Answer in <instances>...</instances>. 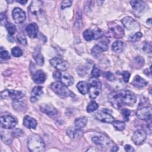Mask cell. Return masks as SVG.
Returning <instances> with one entry per match:
<instances>
[{
	"label": "cell",
	"mask_w": 152,
	"mask_h": 152,
	"mask_svg": "<svg viewBox=\"0 0 152 152\" xmlns=\"http://www.w3.org/2000/svg\"><path fill=\"white\" fill-rule=\"evenodd\" d=\"M26 31L30 38L34 39L37 37L38 35V26L35 23H31L27 26L26 27Z\"/></svg>",
	"instance_id": "obj_17"
},
{
	"label": "cell",
	"mask_w": 152,
	"mask_h": 152,
	"mask_svg": "<svg viewBox=\"0 0 152 152\" xmlns=\"http://www.w3.org/2000/svg\"><path fill=\"white\" fill-rule=\"evenodd\" d=\"M113 126L114 128L118 131H122L125 128V122L121 121H114L112 122Z\"/></svg>",
	"instance_id": "obj_30"
},
{
	"label": "cell",
	"mask_w": 152,
	"mask_h": 152,
	"mask_svg": "<svg viewBox=\"0 0 152 152\" xmlns=\"http://www.w3.org/2000/svg\"><path fill=\"white\" fill-rule=\"evenodd\" d=\"M11 53L15 57H20L23 55V52L20 48L16 46L11 49Z\"/></svg>",
	"instance_id": "obj_35"
},
{
	"label": "cell",
	"mask_w": 152,
	"mask_h": 152,
	"mask_svg": "<svg viewBox=\"0 0 152 152\" xmlns=\"http://www.w3.org/2000/svg\"><path fill=\"white\" fill-rule=\"evenodd\" d=\"M108 46L106 42H101L100 43L94 45L91 49V54L94 57H97L99 54L104 51L107 50Z\"/></svg>",
	"instance_id": "obj_16"
},
{
	"label": "cell",
	"mask_w": 152,
	"mask_h": 152,
	"mask_svg": "<svg viewBox=\"0 0 152 152\" xmlns=\"http://www.w3.org/2000/svg\"><path fill=\"white\" fill-rule=\"evenodd\" d=\"M1 126L5 129H12L17 124L16 119L11 115H4L1 117Z\"/></svg>",
	"instance_id": "obj_7"
},
{
	"label": "cell",
	"mask_w": 152,
	"mask_h": 152,
	"mask_svg": "<svg viewBox=\"0 0 152 152\" xmlns=\"http://www.w3.org/2000/svg\"><path fill=\"white\" fill-rule=\"evenodd\" d=\"M105 77H106V78L108 80H109V81H113V80H115V76H114V75H113L112 72H106V73H105Z\"/></svg>",
	"instance_id": "obj_45"
},
{
	"label": "cell",
	"mask_w": 152,
	"mask_h": 152,
	"mask_svg": "<svg viewBox=\"0 0 152 152\" xmlns=\"http://www.w3.org/2000/svg\"><path fill=\"white\" fill-rule=\"evenodd\" d=\"M23 125L28 129H34L37 126V121L34 118L27 115L23 119Z\"/></svg>",
	"instance_id": "obj_22"
},
{
	"label": "cell",
	"mask_w": 152,
	"mask_h": 152,
	"mask_svg": "<svg viewBox=\"0 0 152 152\" xmlns=\"http://www.w3.org/2000/svg\"><path fill=\"white\" fill-rule=\"evenodd\" d=\"M0 15H1V25L5 26L6 24L8 23L6 14L5 12H1Z\"/></svg>",
	"instance_id": "obj_42"
},
{
	"label": "cell",
	"mask_w": 152,
	"mask_h": 152,
	"mask_svg": "<svg viewBox=\"0 0 152 152\" xmlns=\"http://www.w3.org/2000/svg\"><path fill=\"white\" fill-rule=\"evenodd\" d=\"M108 99L113 107L119 109L124 105L133 106L136 102L137 98L132 91L125 90L110 93Z\"/></svg>",
	"instance_id": "obj_1"
},
{
	"label": "cell",
	"mask_w": 152,
	"mask_h": 152,
	"mask_svg": "<svg viewBox=\"0 0 152 152\" xmlns=\"http://www.w3.org/2000/svg\"><path fill=\"white\" fill-rule=\"evenodd\" d=\"M102 89V83L97 79H93L89 85V96L91 99H96L100 94Z\"/></svg>",
	"instance_id": "obj_4"
},
{
	"label": "cell",
	"mask_w": 152,
	"mask_h": 152,
	"mask_svg": "<svg viewBox=\"0 0 152 152\" xmlns=\"http://www.w3.org/2000/svg\"><path fill=\"white\" fill-rule=\"evenodd\" d=\"M142 36V34L141 32H136L134 34L131 35L129 37L128 40L131 42H135L139 40L141 38Z\"/></svg>",
	"instance_id": "obj_32"
},
{
	"label": "cell",
	"mask_w": 152,
	"mask_h": 152,
	"mask_svg": "<svg viewBox=\"0 0 152 152\" xmlns=\"http://www.w3.org/2000/svg\"><path fill=\"white\" fill-rule=\"evenodd\" d=\"M111 32L113 34V36L116 39H119L124 36V31L123 28L118 25H116L110 28Z\"/></svg>",
	"instance_id": "obj_24"
},
{
	"label": "cell",
	"mask_w": 152,
	"mask_h": 152,
	"mask_svg": "<svg viewBox=\"0 0 152 152\" xmlns=\"http://www.w3.org/2000/svg\"><path fill=\"white\" fill-rule=\"evenodd\" d=\"M12 15L14 22L18 24L24 23L26 18L25 12L18 7H16L12 10Z\"/></svg>",
	"instance_id": "obj_11"
},
{
	"label": "cell",
	"mask_w": 152,
	"mask_h": 152,
	"mask_svg": "<svg viewBox=\"0 0 152 152\" xmlns=\"http://www.w3.org/2000/svg\"><path fill=\"white\" fill-rule=\"evenodd\" d=\"M40 110L49 116H53L58 113L56 109L50 104H42L40 106Z\"/></svg>",
	"instance_id": "obj_18"
},
{
	"label": "cell",
	"mask_w": 152,
	"mask_h": 152,
	"mask_svg": "<svg viewBox=\"0 0 152 152\" xmlns=\"http://www.w3.org/2000/svg\"><path fill=\"white\" fill-rule=\"evenodd\" d=\"M87 123V119L85 116H82L77 118L74 121V125L76 128L81 129L85 127Z\"/></svg>",
	"instance_id": "obj_28"
},
{
	"label": "cell",
	"mask_w": 152,
	"mask_h": 152,
	"mask_svg": "<svg viewBox=\"0 0 152 152\" xmlns=\"http://www.w3.org/2000/svg\"><path fill=\"white\" fill-rule=\"evenodd\" d=\"M72 1H69V0H66V1H63L61 3V8L65 9V8L69 7L70 6H71Z\"/></svg>",
	"instance_id": "obj_43"
},
{
	"label": "cell",
	"mask_w": 152,
	"mask_h": 152,
	"mask_svg": "<svg viewBox=\"0 0 152 152\" xmlns=\"http://www.w3.org/2000/svg\"><path fill=\"white\" fill-rule=\"evenodd\" d=\"M33 80L36 84L43 83L46 80V74L43 71L37 70L33 74Z\"/></svg>",
	"instance_id": "obj_21"
},
{
	"label": "cell",
	"mask_w": 152,
	"mask_h": 152,
	"mask_svg": "<svg viewBox=\"0 0 152 152\" xmlns=\"http://www.w3.org/2000/svg\"><path fill=\"white\" fill-rule=\"evenodd\" d=\"M17 40L20 44H21L23 45H27V40H26L24 35H23L21 33H20L17 36Z\"/></svg>",
	"instance_id": "obj_37"
},
{
	"label": "cell",
	"mask_w": 152,
	"mask_h": 152,
	"mask_svg": "<svg viewBox=\"0 0 152 152\" xmlns=\"http://www.w3.org/2000/svg\"><path fill=\"white\" fill-rule=\"evenodd\" d=\"M132 85L137 88H142L148 84V82L146 81L144 78L141 77L140 75H137L133 79L132 82Z\"/></svg>",
	"instance_id": "obj_23"
},
{
	"label": "cell",
	"mask_w": 152,
	"mask_h": 152,
	"mask_svg": "<svg viewBox=\"0 0 152 152\" xmlns=\"http://www.w3.org/2000/svg\"><path fill=\"white\" fill-rule=\"evenodd\" d=\"M136 115L141 120L151 121L152 116L151 107L150 106L143 107L137 111Z\"/></svg>",
	"instance_id": "obj_10"
},
{
	"label": "cell",
	"mask_w": 152,
	"mask_h": 152,
	"mask_svg": "<svg viewBox=\"0 0 152 152\" xmlns=\"http://www.w3.org/2000/svg\"><path fill=\"white\" fill-rule=\"evenodd\" d=\"M134 63L136 64V66H138V68L141 67L142 65H144V60L142 58H141V56H137L135 58L134 60Z\"/></svg>",
	"instance_id": "obj_40"
},
{
	"label": "cell",
	"mask_w": 152,
	"mask_h": 152,
	"mask_svg": "<svg viewBox=\"0 0 152 152\" xmlns=\"http://www.w3.org/2000/svg\"><path fill=\"white\" fill-rule=\"evenodd\" d=\"M50 88L56 94L60 97H73L75 96V94L67 88V86L60 81H56L52 83L50 85Z\"/></svg>",
	"instance_id": "obj_3"
},
{
	"label": "cell",
	"mask_w": 152,
	"mask_h": 152,
	"mask_svg": "<svg viewBox=\"0 0 152 152\" xmlns=\"http://www.w3.org/2000/svg\"><path fill=\"white\" fill-rule=\"evenodd\" d=\"M28 148L32 152H42L45 150L43 140L38 135L33 134L29 137L27 142Z\"/></svg>",
	"instance_id": "obj_2"
},
{
	"label": "cell",
	"mask_w": 152,
	"mask_h": 152,
	"mask_svg": "<svg viewBox=\"0 0 152 152\" xmlns=\"http://www.w3.org/2000/svg\"><path fill=\"white\" fill-rule=\"evenodd\" d=\"M59 80L62 84H64L66 86H71L74 83V78L72 76H71L69 74L65 72H61Z\"/></svg>",
	"instance_id": "obj_20"
},
{
	"label": "cell",
	"mask_w": 152,
	"mask_h": 152,
	"mask_svg": "<svg viewBox=\"0 0 152 152\" xmlns=\"http://www.w3.org/2000/svg\"><path fill=\"white\" fill-rule=\"evenodd\" d=\"M24 96V93L21 91H17L14 90H5L1 92V99L10 97L13 100H18Z\"/></svg>",
	"instance_id": "obj_6"
},
{
	"label": "cell",
	"mask_w": 152,
	"mask_h": 152,
	"mask_svg": "<svg viewBox=\"0 0 152 152\" xmlns=\"http://www.w3.org/2000/svg\"><path fill=\"white\" fill-rule=\"evenodd\" d=\"M17 2L21 4H25L27 3V1H17Z\"/></svg>",
	"instance_id": "obj_48"
},
{
	"label": "cell",
	"mask_w": 152,
	"mask_h": 152,
	"mask_svg": "<svg viewBox=\"0 0 152 152\" xmlns=\"http://www.w3.org/2000/svg\"><path fill=\"white\" fill-rule=\"evenodd\" d=\"M43 3L40 1H33L31 2L30 6L28 8L29 12L31 15L37 18L43 15Z\"/></svg>",
	"instance_id": "obj_5"
},
{
	"label": "cell",
	"mask_w": 152,
	"mask_h": 152,
	"mask_svg": "<svg viewBox=\"0 0 152 152\" xmlns=\"http://www.w3.org/2000/svg\"><path fill=\"white\" fill-rule=\"evenodd\" d=\"M66 133L69 137L72 138H79L83 135V131L79 128L76 129H68L66 131Z\"/></svg>",
	"instance_id": "obj_25"
},
{
	"label": "cell",
	"mask_w": 152,
	"mask_h": 152,
	"mask_svg": "<svg viewBox=\"0 0 152 152\" xmlns=\"http://www.w3.org/2000/svg\"><path fill=\"white\" fill-rule=\"evenodd\" d=\"M83 37L87 41H91L95 39V32L94 30H92L90 29L86 30L83 33Z\"/></svg>",
	"instance_id": "obj_29"
},
{
	"label": "cell",
	"mask_w": 152,
	"mask_h": 152,
	"mask_svg": "<svg viewBox=\"0 0 152 152\" xmlns=\"http://www.w3.org/2000/svg\"><path fill=\"white\" fill-rule=\"evenodd\" d=\"M130 4L133 9V12L136 16H140L144 12L146 5L144 2L141 1H132L130 2Z\"/></svg>",
	"instance_id": "obj_8"
},
{
	"label": "cell",
	"mask_w": 152,
	"mask_h": 152,
	"mask_svg": "<svg viewBox=\"0 0 152 152\" xmlns=\"http://www.w3.org/2000/svg\"><path fill=\"white\" fill-rule=\"evenodd\" d=\"M94 116L97 120L105 123H112L115 121V118L113 116H112L109 113L103 110L96 112Z\"/></svg>",
	"instance_id": "obj_12"
},
{
	"label": "cell",
	"mask_w": 152,
	"mask_h": 152,
	"mask_svg": "<svg viewBox=\"0 0 152 152\" xmlns=\"http://www.w3.org/2000/svg\"><path fill=\"white\" fill-rule=\"evenodd\" d=\"M7 30L10 35H13L16 32V27L12 23H7L5 26Z\"/></svg>",
	"instance_id": "obj_33"
},
{
	"label": "cell",
	"mask_w": 152,
	"mask_h": 152,
	"mask_svg": "<svg viewBox=\"0 0 152 152\" xmlns=\"http://www.w3.org/2000/svg\"><path fill=\"white\" fill-rule=\"evenodd\" d=\"M61 72L60 71H55L53 73V78L57 80H59L60 77H61Z\"/></svg>",
	"instance_id": "obj_46"
},
{
	"label": "cell",
	"mask_w": 152,
	"mask_h": 152,
	"mask_svg": "<svg viewBox=\"0 0 152 152\" xmlns=\"http://www.w3.org/2000/svg\"><path fill=\"white\" fill-rule=\"evenodd\" d=\"M50 64L55 68L59 71H65L68 68V64L66 61L58 57H54L49 61Z\"/></svg>",
	"instance_id": "obj_9"
},
{
	"label": "cell",
	"mask_w": 152,
	"mask_h": 152,
	"mask_svg": "<svg viewBox=\"0 0 152 152\" xmlns=\"http://www.w3.org/2000/svg\"><path fill=\"white\" fill-rule=\"evenodd\" d=\"M100 71L96 66H94L91 70V75L94 78H98L100 76Z\"/></svg>",
	"instance_id": "obj_39"
},
{
	"label": "cell",
	"mask_w": 152,
	"mask_h": 152,
	"mask_svg": "<svg viewBox=\"0 0 152 152\" xmlns=\"http://www.w3.org/2000/svg\"><path fill=\"white\" fill-rule=\"evenodd\" d=\"M43 87L42 86L34 87L31 93L30 100L31 102H36L43 94Z\"/></svg>",
	"instance_id": "obj_19"
},
{
	"label": "cell",
	"mask_w": 152,
	"mask_h": 152,
	"mask_svg": "<svg viewBox=\"0 0 152 152\" xmlns=\"http://www.w3.org/2000/svg\"><path fill=\"white\" fill-rule=\"evenodd\" d=\"M123 118L125 121H129V118L131 114V111L128 109H123L121 111Z\"/></svg>",
	"instance_id": "obj_38"
},
{
	"label": "cell",
	"mask_w": 152,
	"mask_h": 152,
	"mask_svg": "<svg viewBox=\"0 0 152 152\" xmlns=\"http://www.w3.org/2000/svg\"><path fill=\"white\" fill-rule=\"evenodd\" d=\"M124 148H125V150L127 152H133V151H135L134 148L131 145H130L129 144L125 145Z\"/></svg>",
	"instance_id": "obj_47"
},
{
	"label": "cell",
	"mask_w": 152,
	"mask_h": 152,
	"mask_svg": "<svg viewBox=\"0 0 152 152\" xmlns=\"http://www.w3.org/2000/svg\"><path fill=\"white\" fill-rule=\"evenodd\" d=\"M34 59L36 62V64L39 66H42L44 64V58L43 56L41 54H37L34 56Z\"/></svg>",
	"instance_id": "obj_36"
},
{
	"label": "cell",
	"mask_w": 152,
	"mask_h": 152,
	"mask_svg": "<svg viewBox=\"0 0 152 152\" xmlns=\"http://www.w3.org/2000/svg\"><path fill=\"white\" fill-rule=\"evenodd\" d=\"M125 48V44L120 40L115 41L112 46V49L113 51L116 53H121L122 52Z\"/></svg>",
	"instance_id": "obj_26"
},
{
	"label": "cell",
	"mask_w": 152,
	"mask_h": 152,
	"mask_svg": "<svg viewBox=\"0 0 152 152\" xmlns=\"http://www.w3.org/2000/svg\"><path fill=\"white\" fill-rule=\"evenodd\" d=\"M77 87L78 91L82 94H86L88 92L89 84L84 81H80L77 84Z\"/></svg>",
	"instance_id": "obj_27"
},
{
	"label": "cell",
	"mask_w": 152,
	"mask_h": 152,
	"mask_svg": "<svg viewBox=\"0 0 152 152\" xmlns=\"http://www.w3.org/2000/svg\"><path fill=\"white\" fill-rule=\"evenodd\" d=\"M147 137L146 132L142 129L137 130L132 137V140L136 145H140L142 143Z\"/></svg>",
	"instance_id": "obj_14"
},
{
	"label": "cell",
	"mask_w": 152,
	"mask_h": 152,
	"mask_svg": "<svg viewBox=\"0 0 152 152\" xmlns=\"http://www.w3.org/2000/svg\"><path fill=\"white\" fill-rule=\"evenodd\" d=\"M99 107L98 104L95 101H91L90 103H88L87 107V112L88 113L93 112L96 110Z\"/></svg>",
	"instance_id": "obj_31"
},
{
	"label": "cell",
	"mask_w": 152,
	"mask_h": 152,
	"mask_svg": "<svg viewBox=\"0 0 152 152\" xmlns=\"http://www.w3.org/2000/svg\"><path fill=\"white\" fill-rule=\"evenodd\" d=\"M1 140L6 143H10L12 140V136L9 132H5L4 134L3 132H1Z\"/></svg>",
	"instance_id": "obj_34"
},
{
	"label": "cell",
	"mask_w": 152,
	"mask_h": 152,
	"mask_svg": "<svg viewBox=\"0 0 152 152\" xmlns=\"http://www.w3.org/2000/svg\"><path fill=\"white\" fill-rule=\"evenodd\" d=\"M91 140L95 144L102 147H106L109 145H110L112 142L110 140L104 135L94 136Z\"/></svg>",
	"instance_id": "obj_13"
},
{
	"label": "cell",
	"mask_w": 152,
	"mask_h": 152,
	"mask_svg": "<svg viewBox=\"0 0 152 152\" xmlns=\"http://www.w3.org/2000/svg\"><path fill=\"white\" fill-rule=\"evenodd\" d=\"M0 56L1 59H10V55L7 50H1L0 53Z\"/></svg>",
	"instance_id": "obj_41"
},
{
	"label": "cell",
	"mask_w": 152,
	"mask_h": 152,
	"mask_svg": "<svg viewBox=\"0 0 152 152\" xmlns=\"http://www.w3.org/2000/svg\"><path fill=\"white\" fill-rule=\"evenodd\" d=\"M124 27L129 30H136L139 28L138 23L131 17H125L122 20Z\"/></svg>",
	"instance_id": "obj_15"
},
{
	"label": "cell",
	"mask_w": 152,
	"mask_h": 152,
	"mask_svg": "<svg viewBox=\"0 0 152 152\" xmlns=\"http://www.w3.org/2000/svg\"><path fill=\"white\" fill-rule=\"evenodd\" d=\"M121 75H122V78H123L124 81L125 83L128 82L129 77H130V74L128 71H123L121 73Z\"/></svg>",
	"instance_id": "obj_44"
}]
</instances>
